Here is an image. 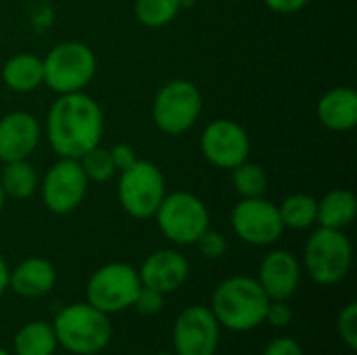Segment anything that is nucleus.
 Listing matches in <instances>:
<instances>
[{
	"label": "nucleus",
	"instance_id": "nucleus-1",
	"mask_svg": "<svg viewBox=\"0 0 357 355\" xmlns=\"http://www.w3.org/2000/svg\"><path fill=\"white\" fill-rule=\"evenodd\" d=\"M44 132L56 157L79 159L100 144L105 115L100 105L86 92L59 94L46 113Z\"/></svg>",
	"mask_w": 357,
	"mask_h": 355
},
{
	"label": "nucleus",
	"instance_id": "nucleus-2",
	"mask_svg": "<svg viewBox=\"0 0 357 355\" xmlns=\"http://www.w3.org/2000/svg\"><path fill=\"white\" fill-rule=\"evenodd\" d=\"M270 299L257 278L230 276L211 295V312L218 324L230 333H251L266 322Z\"/></svg>",
	"mask_w": 357,
	"mask_h": 355
},
{
	"label": "nucleus",
	"instance_id": "nucleus-3",
	"mask_svg": "<svg viewBox=\"0 0 357 355\" xmlns=\"http://www.w3.org/2000/svg\"><path fill=\"white\" fill-rule=\"evenodd\" d=\"M52 328L59 347L73 355L100 354L109 347L113 337L109 316L90 305L88 301L63 308L54 316Z\"/></svg>",
	"mask_w": 357,
	"mask_h": 355
},
{
	"label": "nucleus",
	"instance_id": "nucleus-4",
	"mask_svg": "<svg viewBox=\"0 0 357 355\" xmlns=\"http://www.w3.org/2000/svg\"><path fill=\"white\" fill-rule=\"evenodd\" d=\"M44 65V86L54 94L86 92L96 75V54L94 50L75 40L61 42L52 46L42 59Z\"/></svg>",
	"mask_w": 357,
	"mask_h": 355
},
{
	"label": "nucleus",
	"instance_id": "nucleus-5",
	"mask_svg": "<svg viewBox=\"0 0 357 355\" xmlns=\"http://www.w3.org/2000/svg\"><path fill=\"white\" fill-rule=\"evenodd\" d=\"M354 245L345 230L318 228L305 243L303 264L310 278L322 287H335L343 282L351 270Z\"/></svg>",
	"mask_w": 357,
	"mask_h": 355
},
{
	"label": "nucleus",
	"instance_id": "nucleus-6",
	"mask_svg": "<svg viewBox=\"0 0 357 355\" xmlns=\"http://www.w3.org/2000/svg\"><path fill=\"white\" fill-rule=\"evenodd\" d=\"M203 113V94L190 80L165 82L153 100V121L167 136H182L195 128Z\"/></svg>",
	"mask_w": 357,
	"mask_h": 355
},
{
	"label": "nucleus",
	"instance_id": "nucleus-7",
	"mask_svg": "<svg viewBox=\"0 0 357 355\" xmlns=\"http://www.w3.org/2000/svg\"><path fill=\"white\" fill-rule=\"evenodd\" d=\"M163 172L146 159H138L128 169L119 172L117 201L121 209L134 220L155 218L163 197L167 195Z\"/></svg>",
	"mask_w": 357,
	"mask_h": 355
},
{
	"label": "nucleus",
	"instance_id": "nucleus-8",
	"mask_svg": "<svg viewBox=\"0 0 357 355\" xmlns=\"http://www.w3.org/2000/svg\"><path fill=\"white\" fill-rule=\"evenodd\" d=\"M155 220L161 234L178 247L195 245L211 224V216L203 199L186 190L165 195Z\"/></svg>",
	"mask_w": 357,
	"mask_h": 355
},
{
	"label": "nucleus",
	"instance_id": "nucleus-9",
	"mask_svg": "<svg viewBox=\"0 0 357 355\" xmlns=\"http://www.w3.org/2000/svg\"><path fill=\"white\" fill-rule=\"evenodd\" d=\"M142 282L138 270L123 262L100 266L86 285V301L107 316L119 314L134 305Z\"/></svg>",
	"mask_w": 357,
	"mask_h": 355
},
{
	"label": "nucleus",
	"instance_id": "nucleus-10",
	"mask_svg": "<svg viewBox=\"0 0 357 355\" xmlns=\"http://www.w3.org/2000/svg\"><path fill=\"white\" fill-rule=\"evenodd\" d=\"M88 186L90 182L79 165V159L59 157L42 178V203L50 213L67 216L84 203Z\"/></svg>",
	"mask_w": 357,
	"mask_h": 355
},
{
	"label": "nucleus",
	"instance_id": "nucleus-11",
	"mask_svg": "<svg viewBox=\"0 0 357 355\" xmlns=\"http://www.w3.org/2000/svg\"><path fill=\"white\" fill-rule=\"evenodd\" d=\"M232 232L247 245L253 247H270L280 241L287 230L278 205L268 201L266 197L241 199L230 213Z\"/></svg>",
	"mask_w": 357,
	"mask_h": 355
},
{
	"label": "nucleus",
	"instance_id": "nucleus-12",
	"mask_svg": "<svg viewBox=\"0 0 357 355\" xmlns=\"http://www.w3.org/2000/svg\"><path fill=\"white\" fill-rule=\"evenodd\" d=\"M201 155L218 169H234L251 155V138L234 119H213L205 126L199 140Z\"/></svg>",
	"mask_w": 357,
	"mask_h": 355
},
{
	"label": "nucleus",
	"instance_id": "nucleus-13",
	"mask_svg": "<svg viewBox=\"0 0 357 355\" xmlns=\"http://www.w3.org/2000/svg\"><path fill=\"white\" fill-rule=\"evenodd\" d=\"M222 326L207 305H188L174 322L172 341L178 355H215Z\"/></svg>",
	"mask_w": 357,
	"mask_h": 355
},
{
	"label": "nucleus",
	"instance_id": "nucleus-14",
	"mask_svg": "<svg viewBox=\"0 0 357 355\" xmlns=\"http://www.w3.org/2000/svg\"><path fill=\"white\" fill-rule=\"evenodd\" d=\"M42 138V128L29 111H10L0 117V161L29 159Z\"/></svg>",
	"mask_w": 357,
	"mask_h": 355
},
{
	"label": "nucleus",
	"instance_id": "nucleus-15",
	"mask_svg": "<svg viewBox=\"0 0 357 355\" xmlns=\"http://www.w3.org/2000/svg\"><path fill=\"white\" fill-rule=\"evenodd\" d=\"M257 282L270 301H289L299 289L301 264L284 249L270 251L259 264Z\"/></svg>",
	"mask_w": 357,
	"mask_h": 355
},
{
	"label": "nucleus",
	"instance_id": "nucleus-16",
	"mask_svg": "<svg viewBox=\"0 0 357 355\" xmlns=\"http://www.w3.org/2000/svg\"><path fill=\"white\" fill-rule=\"evenodd\" d=\"M142 287L155 289L163 295L178 291L190 276V264L184 253L176 249H159L151 253L138 270Z\"/></svg>",
	"mask_w": 357,
	"mask_h": 355
},
{
	"label": "nucleus",
	"instance_id": "nucleus-17",
	"mask_svg": "<svg viewBox=\"0 0 357 355\" xmlns=\"http://www.w3.org/2000/svg\"><path fill=\"white\" fill-rule=\"evenodd\" d=\"M56 285V270L44 257H27L8 274V289L23 299H40Z\"/></svg>",
	"mask_w": 357,
	"mask_h": 355
},
{
	"label": "nucleus",
	"instance_id": "nucleus-18",
	"mask_svg": "<svg viewBox=\"0 0 357 355\" xmlns=\"http://www.w3.org/2000/svg\"><path fill=\"white\" fill-rule=\"evenodd\" d=\"M318 121L331 132H349L357 123V92L349 86L326 90L316 107Z\"/></svg>",
	"mask_w": 357,
	"mask_h": 355
},
{
	"label": "nucleus",
	"instance_id": "nucleus-19",
	"mask_svg": "<svg viewBox=\"0 0 357 355\" xmlns=\"http://www.w3.org/2000/svg\"><path fill=\"white\" fill-rule=\"evenodd\" d=\"M2 82L17 94H29L44 86V65L33 52H17L2 65Z\"/></svg>",
	"mask_w": 357,
	"mask_h": 355
},
{
	"label": "nucleus",
	"instance_id": "nucleus-20",
	"mask_svg": "<svg viewBox=\"0 0 357 355\" xmlns=\"http://www.w3.org/2000/svg\"><path fill=\"white\" fill-rule=\"evenodd\" d=\"M357 216L356 195L347 188H333L318 201V220L322 228L345 230L354 224Z\"/></svg>",
	"mask_w": 357,
	"mask_h": 355
},
{
	"label": "nucleus",
	"instance_id": "nucleus-21",
	"mask_svg": "<svg viewBox=\"0 0 357 355\" xmlns=\"http://www.w3.org/2000/svg\"><path fill=\"white\" fill-rule=\"evenodd\" d=\"M56 347L59 343L54 328L44 320H31L23 324L13 339L15 355H54Z\"/></svg>",
	"mask_w": 357,
	"mask_h": 355
},
{
	"label": "nucleus",
	"instance_id": "nucleus-22",
	"mask_svg": "<svg viewBox=\"0 0 357 355\" xmlns=\"http://www.w3.org/2000/svg\"><path fill=\"white\" fill-rule=\"evenodd\" d=\"M0 186L6 197L23 201V199L33 197V192L40 186V178H38L36 167L29 163V159L10 161V163H2Z\"/></svg>",
	"mask_w": 357,
	"mask_h": 355
},
{
	"label": "nucleus",
	"instance_id": "nucleus-23",
	"mask_svg": "<svg viewBox=\"0 0 357 355\" xmlns=\"http://www.w3.org/2000/svg\"><path fill=\"white\" fill-rule=\"evenodd\" d=\"M278 211L284 228L307 230L318 220V199L305 192H295L278 205Z\"/></svg>",
	"mask_w": 357,
	"mask_h": 355
},
{
	"label": "nucleus",
	"instance_id": "nucleus-24",
	"mask_svg": "<svg viewBox=\"0 0 357 355\" xmlns=\"http://www.w3.org/2000/svg\"><path fill=\"white\" fill-rule=\"evenodd\" d=\"M182 8V0H134V17L151 29L169 25Z\"/></svg>",
	"mask_w": 357,
	"mask_h": 355
},
{
	"label": "nucleus",
	"instance_id": "nucleus-25",
	"mask_svg": "<svg viewBox=\"0 0 357 355\" xmlns=\"http://www.w3.org/2000/svg\"><path fill=\"white\" fill-rule=\"evenodd\" d=\"M232 172V188L241 199L264 197L268 190V176L261 165L251 163L249 159L236 165Z\"/></svg>",
	"mask_w": 357,
	"mask_h": 355
},
{
	"label": "nucleus",
	"instance_id": "nucleus-26",
	"mask_svg": "<svg viewBox=\"0 0 357 355\" xmlns=\"http://www.w3.org/2000/svg\"><path fill=\"white\" fill-rule=\"evenodd\" d=\"M79 165H82L88 182H96V184H105V182L113 180V176L117 174L109 149H105L100 144L90 149L86 155H82L79 157Z\"/></svg>",
	"mask_w": 357,
	"mask_h": 355
},
{
	"label": "nucleus",
	"instance_id": "nucleus-27",
	"mask_svg": "<svg viewBox=\"0 0 357 355\" xmlns=\"http://www.w3.org/2000/svg\"><path fill=\"white\" fill-rule=\"evenodd\" d=\"M337 331H339L341 341H343L351 352L357 349V303L356 301L347 303V305L341 310V314H339V318H337Z\"/></svg>",
	"mask_w": 357,
	"mask_h": 355
},
{
	"label": "nucleus",
	"instance_id": "nucleus-28",
	"mask_svg": "<svg viewBox=\"0 0 357 355\" xmlns=\"http://www.w3.org/2000/svg\"><path fill=\"white\" fill-rule=\"evenodd\" d=\"M195 245L199 247V253L205 259H220L228 251L226 236L222 232H218V230H211V228H207Z\"/></svg>",
	"mask_w": 357,
	"mask_h": 355
},
{
	"label": "nucleus",
	"instance_id": "nucleus-29",
	"mask_svg": "<svg viewBox=\"0 0 357 355\" xmlns=\"http://www.w3.org/2000/svg\"><path fill=\"white\" fill-rule=\"evenodd\" d=\"M138 314L142 316H157L163 312L165 308V295L155 291V289H149V287H140L136 299H134V305H132Z\"/></svg>",
	"mask_w": 357,
	"mask_h": 355
},
{
	"label": "nucleus",
	"instance_id": "nucleus-30",
	"mask_svg": "<svg viewBox=\"0 0 357 355\" xmlns=\"http://www.w3.org/2000/svg\"><path fill=\"white\" fill-rule=\"evenodd\" d=\"M266 322L274 328H287L293 322V310L287 301H270L266 312Z\"/></svg>",
	"mask_w": 357,
	"mask_h": 355
},
{
	"label": "nucleus",
	"instance_id": "nucleus-31",
	"mask_svg": "<svg viewBox=\"0 0 357 355\" xmlns=\"http://www.w3.org/2000/svg\"><path fill=\"white\" fill-rule=\"evenodd\" d=\"M261 355H305L303 347L297 339L293 337H278L270 341Z\"/></svg>",
	"mask_w": 357,
	"mask_h": 355
},
{
	"label": "nucleus",
	"instance_id": "nucleus-32",
	"mask_svg": "<svg viewBox=\"0 0 357 355\" xmlns=\"http://www.w3.org/2000/svg\"><path fill=\"white\" fill-rule=\"evenodd\" d=\"M109 153H111V159H113V165H115L117 174H119V172H123V169H128L130 165H134V163L138 161L136 151H134L130 144H123V142H119V144L111 146V149H109Z\"/></svg>",
	"mask_w": 357,
	"mask_h": 355
},
{
	"label": "nucleus",
	"instance_id": "nucleus-33",
	"mask_svg": "<svg viewBox=\"0 0 357 355\" xmlns=\"http://www.w3.org/2000/svg\"><path fill=\"white\" fill-rule=\"evenodd\" d=\"M270 10L280 13V15H293L303 10L312 0H261Z\"/></svg>",
	"mask_w": 357,
	"mask_h": 355
},
{
	"label": "nucleus",
	"instance_id": "nucleus-34",
	"mask_svg": "<svg viewBox=\"0 0 357 355\" xmlns=\"http://www.w3.org/2000/svg\"><path fill=\"white\" fill-rule=\"evenodd\" d=\"M8 274H10V268H8L4 255L0 253V297H2V295L6 293V289H8Z\"/></svg>",
	"mask_w": 357,
	"mask_h": 355
},
{
	"label": "nucleus",
	"instance_id": "nucleus-35",
	"mask_svg": "<svg viewBox=\"0 0 357 355\" xmlns=\"http://www.w3.org/2000/svg\"><path fill=\"white\" fill-rule=\"evenodd\" d=\"M4 203H6V195L2 192V186H0V213H2V209H4Z\"/></svg>",
	"mask_w": 357,
	"mask_h": 355
},
{
	"label": "nucleus",
	"instance_id": "nucleus-36",
	"mask_svg": "<svg viewBox=\"0 0 357 355\" xmlns=\"http://www.w3.org/2000/svg\"><path fill=\"white\" fill-rule=\"evenodd\" d=\"M155 355H178L176 352H161V354H155Z\"/></svg>",
	"mask_w": 357,
	"mask_h": 355
},
{
	"label": "nucleus",
	"instance_id": "nucleus-37",
	"mask_svg": "<svg viewBox=\"0 0 357 355\" xmlns=\"http://www.w3.org/2000/svg\"><path fill=\"white\" fill-rule=\"evenodd\" d=\"M0 355H10V354H8V352H6V349H4V347L0 345Z\"/></svg>",
	"mask_w": 357,
	"mask_h": 355
}]
</instances>
